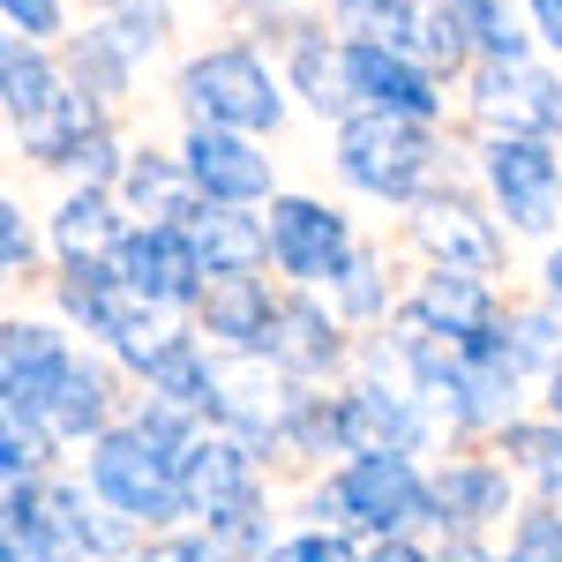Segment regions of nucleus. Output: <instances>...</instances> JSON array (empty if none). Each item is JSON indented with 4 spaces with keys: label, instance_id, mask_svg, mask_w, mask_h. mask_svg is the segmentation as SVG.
Wrapping results in <instances>:
<instances>
[{
    "label": "nucleus",
    "instance_id": "nucleus-1",
    "mask_svg": "<svg viewBox=\"0 0 562 562\" xmlns=\"http://www.w3.org/2000/svg\"><path fill=\"white\" fill-rule=\"evenodd\" d=\"M323 510H338V518L360 525V532L405 540L413 525L435 518V487L413 473V458H405V450H360V458H346V465L330 473Z\"/></svg>",
    "mask_w": 562,
    "mask_h": 562
},
{
    "label": "nucleus",
    "instance_id": "nucleus-2",
    "mask_svg": "<svg viewBox=\"0 0 562 562\" xmlns=\"http://www.w3.org/2000/svg\"><path fill=\"white\" fill-rule=\"evenodd\" d=\"M90 487L98 503H113L135 525H173L188 510V487H180V458L158 450L143 428H105L90 442Z\"/></svg>",
    "mask_w": 562,
    "mask_h": 562
},
{
    "label": "nucleus",
    "instance_id": "nucleus-3",
    "mask_svg": "<svg viewBox=\"0 0 562 562\" xmlns=\"http://www.w3.org/2000/svg\"><path fill=\"white\" fill-rule=\"evenodd\" d=\"M338 166H346L352 188H368L383 203H413L435 173L428 121H413V113H352L338 128Z\"/></svg>",
    "mask_w": 562,
    "mask_h": 562
},
{
    "label": "nucleus",
    "instance_id": "nucleus-4",
    "mask_svg": "<svg viewBox=\"0 0 562 562\" xmlns=\"http://www.w3.org/2000/svg\"><path fill=\"white\" fill-rule=\"evenodd\" d=\"M180 98H188L195 128H240V135L278 128V113H285L278 76L262 68L248 45H217V53H203V60H188Z\"/></svg>",
    "mask_w": 562,
    "mask_h": 562
},
{
    "label": "nucleus",
    "instance_id": "nucleus-5",
    "mask_svg": "<svg viewBox=\"0 0 562 562\" xmlns=\"http://www.w3.org/2000/svg\"><path fill=\"white\" fill-rule=\"evenodd\" d=\"M113 262H121V278H128L150 307H195L211 293V285H203L211 262L195 248V225H135L128 240L113 248Z\"/></svg>",
    "mask_w": 562,
    "mask_h": 562
},
{
    "label": "nucleus",
    "instance_id": "nucleus-6",
    "mask_svg": "<svg viewBox=\"0 0 562 562\" xmlns=\"http://www.w3.org/2000/svg\"><path fill=\"white\" fill-rule=\"evenodd\" d=\"M487 195L518 233H548L562 217V166L548 135H495L487 143Z\"/></svg>",
    "mask_w": 562,
    "mask_h": 562
},
{
    "label": "nucleus",
    "instance_id": "nucleus-7",
    "mask_svg": "<svg viewBox=\"0 0 562 562\" xmlns=\"http://www.w3.org/2000/svg\"><path fill=\"white\" fill-rule=\"evenodd\" d=\"M68 368H76V352H68L60 330H45V323H8V330H0V397H8L15 420L45 428V413H53V397L68 383Z\"/></svg>",
    "mask_w": 562,
    "mask_h": 562
},
{
    "label": "nucleus",
    "instance_id": "nucleus-8",
    "mask_svg": "<svg viewBox=\"0 0 562 562\" xmlns=\"http://www.w3.org/2000/svg\"><path fill=\"white\" fill-rule=\"evenodd\" d=\"M270 262H278L285 278H301V285H330L352 262L346 217L307 203V195H278V203H270Z\"/></svg>",
    "mask_w": 562,
    "mask_h": 562
},
{
    "label": "nucleus",
    "instance_id": "nucleus-9",
    "mask_svg": "<svg viewBox=\"0 0 562 562\" xmlns=\"http://www.w3.org/2000/svg\"><path fill=\"white\" fill-rule=\"evenodd\" d=\"M473 105L495 135H562V83L532 60H480Z\"/></svg>",
    "mask_w": 562,
    "mask_h": 562
},
{
    "label": "nucleus",
    "instance_id": "nucleus-10",
    "mask_svg": "<svg viewBox=\"0 0 562 562\" xmlns=\"http://www.w3.org/2000/svg\"><path fill=\"white\" fill-rule=\"evenodd\" d=\"M346 90L368 105V113H413V121H435V76L405 53V45H383V38H346Z\"/></svg>",
    "mask_w": 562,
    "mask_h": 562
},
{
    "label": "nucleus",
    "instance_id": "nucleus-11",
    "mask_svg": "<svg viewBox=\"0 0 562 562\" xmlns=\"http://www.w3.org/2000/svg\"><path fill=\"white\" fill-rule=\"evenodd\" d=\"M188 180L211 195V203H262L270 195V158L240 128H195L188 135Z\"/></svg>",
    "mask_w": 562,
    "mask_h": 562
},
{
    "label": "nucleus",
    "instance_id": "nucleus-12",
    "mask_svg": "<svg viewBox=\"0 0 562 562\" xmlns=\"http://www.w3.org/2000/svg\"><path fill=\"white\" fill-rule=\"evenodd\" d=\"M180 487H188V510L217 518L233 503L256 495V458H248V435H195L180 450Z\"/></svg>",
    "mask_w": 562,
    "mask_h": 562
},
{
    "label": "nucleus",
    "instance_id": "nucleus-13",
    "mask_svg": "<svg viewBox=\"0 0 562 562\" xmlns=\"http://www.w3.org/2000/svg\"><path fill=\"white\" fill-rule=\"evenodd\" d=\"M60 307H68L76 323H83L90 338H113V346H121L135 323L150 315V301H143L128 278H121V262H113V256H98V262H68V278H60Z\"/></svg>",
    "mask_w": 562,
    "mask_h": 562
},
{
    "label": "nucleus",
    "instance_id": "nucleus-14",
    "mask_svg": "<svg viewBox=\"0 0 562 562\" xmlns=\"http://www.w3.org/2000/svg\"><path fill=\"white\" fill-rule=\"evenodd\" d=\"M330 435H338V450L346 458H360V450H420V435H428V420L413 413V397H390V390H346L338 405H330Z\"/></svg>",
    "mask_w": 562,
    "mask_h": 562
},
{
    "label": "nucleus",
    "instance_id": "nucleus-15",
    "mask_svg": "<svg viewBox=\"0 0 562 562\" xmlns=\"http://www.w3.org/2000/svg\"><path fill=\"white\" fill-rule=\"evenodd\" d=\"M278 307H285V301H270V285H262L256 270H240V278H211V293H203V330H211L217 346H233V352H270Z\"/></svg>",
    "mask_w": 562,
    "mask_h": 562
},
{
    "label": "nucleus",
    "instance_id": "nucleus-16",
    "mask_svg": "<svg viewBox=\"0 0 562 562\" xmlns=\"http://www.w3.org/2000/svg\"><path fill=\"white\" fill-rule=\"evenodd\" d=\"M405 315L442 330V338H473V330H495L503 323L495 315V293L480 285V270H450V262H435L428 278H420V293H413Z\"/></svg>",
    "mask_w": 562,
    "mask_h": 562
},
{
    "label": "nucleus",
    "instance_id": "nucleus-17",
    "mask_svg": "<svg viewBox=\"0 0 562 562\" xmlns=\"http://www.w3.org/2000/svg\"><path fill=\"white\" fill-rule=\"evenodd\" d=\"M413 233H420V248H428L435 262H450V270H495V233L480 225L458 195H435V203H420V217H413Z\"/></svg>",
    "mask_w": 562,
    "mask_h": 562
},
{
    "label": "nucleus",
    "instance_id": "nucleus-18",
    "mask_svg": "<svg viewBox=\"0 0 562 562\" xmlns=\"http://www.w3.org/2000/svg\"><path fill=\"white\" fill-rule=\"evenodd\" d=\"M128 203L143 211V225H195V217L211 211V195L188 180V166H173V158H135L128 166Z\"/></svg>",
    "mask_w": 562,
    "mask_h": 562
},
{
    "label": "nucleus",
    "instance_id": "nucleus-19",
    "mask_svg": "<svg viewBox=\"0 0 562 562\" xmlns=\"http://www.w3.org/2000/svg\"><path fill=\"white\" fill-rule=\"evenodd\" d=\"M195 248L211 262V278H240V270L270 262V225L240 217V203H211V211L195 217Z\"/></svg>",
    "mask_w": 562,
    "mask_h": 562
},
{
    "label": "nucleus",
    "instance_id": "nucleus-20",
    "mask_svg": "<svg viewBox=\"0 0 562 562\" xmlns=\"http://www.w3.org/2000/svg\"><path fill=\"white\" fill-rule=\"evenodd\" d=\"M510 510V473L503 465H450L435 480V525H458V532H480L487 518Z\"/></svg>",
    "mask_w": 562,
    "mask_h": 562
},
{
    "label": "nucleus",
    "instance_id": "nucleus-21",
    "mask_svg": "<svg viewBox=\"0 0 562 562\" xmlns=\"http://www.w3.org/2000/svg\"><path fill=\"white\" fill-rule=\"evenodd\" d=\"M270 360H278L285 375H323V368H338V323H330L323 307H307V301H285L278 307V330H270Z\"/></svg>",
    "mask_w": 562,
    "mask_h": 562
},
{
    "label": "nucleus",
    "instance_id": "nucleus-22",
    "mask_svg": "<svg viewBox=\"0 0 562 562\" xmlns=\"http://www.w3.org/2000/svg\"><path fill=\"white\" fill-rule=\"evenodd\" d=\"M53 240H60V256H68V262H98V256H113L128 233H121L113 195L90 180L83 195H68V203H60V217H53Z\"/></svg>",
    "mask_w": 562,
    "mask_h": 562
},
{
    "label": "nucleus",
    "instance_id": "nucleus-23",
    "mask_svg": "<svg viewBox=\"0 0 562 562\" xmlns=\"http://www.w3.org/2000/svg\"><path fill=\"white\" fill-rule=\"evenodd\" d=\"M0 90H8V121H15V128H31V121H38L68 83L53 76V60L38 53V38H23V31H15V38L0 45Z\"/></svg>",
    "mask_w": 562,
    "mask_h": 562
},
{
    "label": "nucleus",
    "instance_id": "nucleus-24",
    "mask_svg": "<svg viewBox=\"0 0 562 562\" xmlns=\"http://www.w3.org/2000/svg\"><path fill=\"white\" fill-rule=\"evenodd\" d=\"M45 503L60 510V525H68V540H76V555H90V562H113V555H128V540H135L128 525H135V518H121L113 503H105V510H90V495H83V487H60V480L45 487Z\"/></svg>",
    "mask_w": 562,
    "mask_h": 562
},
{
    "label": "nucleus",
    "instance_id": "nucleus-25",
    "mask_svg": "<svg viewBox=\"0 0 562 562\" xmlns=\"http://www.w3.org/2000/svg\"><path fill=\"white\" fill-rule=\"evenodd\" d=\"M143 383L158 390V397H180V405H195V413H211L217 405V368H211V352H203V338H166V352L150 360V375Z\"/></svg>",
    "mask_w": 562,
    "mask_h": 562
},
{
    "label": "nucleus",
    "instance_id": "nucleus-26",
    "mask_svg": "<svg viewBox=\"0 0 562 562\" xmlns=\"http://www.w3.org/2000/svg\"><path fill=\"white\" fill-rule=\"evenodd\" d=\"M442 23L480 60H525V31L503 15V0H442Z\"/></svg>",
    "mask_w": 562,
    "mask_h": 562
},
{
    "label": "nucleus",
    "instance_id": "nucleus-27",
    "mask_svg": "<svg viewBox=\"0 0 562 562\" xmlns=\"http://www.w3.org/2000/svg\"><path fill=\"white\" fill-rule=\"evenodd\" d=\"M105 413H113V397H105V375L76 360L68 368V383L53 397V413H45V428L60 435V442H90V435H105Z\"/></svg>",
    "mask_w": 562,
    "mask_h": 562
},
{
    "label": "nucleus",
    "instance_id": "nucleus-28",
    "mask_svg": "<svg viewBox=\"0 0 562 562\" xmlns=\"http://www.w3.org/2000/svg\"><path fill=\"white\" fill-rule=\"evenodd\" d=\"M338 23H346L352 38H383V45H420L428 38L420 0H338Z\"/></svg>",
    "mask_w": 562,
    "mask_h": 562
},
{
    "label": "nucleus",
    "instance_id": "nucleus-29",
    "mask_svg": "<svg viewBox=\"0 0 562 562\" xmlns=\"http://www.w3.org/2000/svg\"><path fill=\"white\" fill-rule=\"evenodd\" d=\"M503 458H518V473L540 480V495L548 503H562V420H548V428H503Z\"/></svg>",
    "mask_w": 562,
    "mask_h": 562
},
{
    "label": "nucleus",
    "instance_id": "nucleus-30",
    "mask_svg": "<svg viewBox=\"0 0 562 562\" xmlns=\"http://www.w3.org/2000/svg\"><path fill=\"white\" fill-rule=\"evenodd\" d=\"M293 76H301V90H307V105H315V113H346V105H352L346 53H323V38L293 45Z\"/></svg>",
    "mask_w": 562,
    "mask_h": 562
},
{
    "label": "nucleus",
    "instance_id": "nucleus-31",
    "mask_svg": "<svg viewBox=\"0 0 562 562\" xmlns=\"http://www.w3.org/2000/svg\"><path fill=\"white\" fill-rule=\"evenodd\" d=\"M503 562H562V510L555 503H548V510H525Z\"/></svg>",
    "mask_w": 562,
    "mask_h": 562
},
{
    "label": "nucleus",
    "instance_id": "nucleus-32",
    "mask_svg": "<svg viewBox=\"0 0 562 562\" xmlns=\"http://www.w3.org/2000/svg\"><path fill=\"white\" fill-rule=\"evenodd\" d=\"M38 450H45V428H31V420L8 413V428H0V473L31 480V473H38Z\"/></svg>",
    "mask_w": 562,
    "mask_h": 562
},
{
    "label": "nucleus",
    "instance_id": "nucleus-33",
    "mask_svg": "<svg viewBox=\"0 0 562 562\" xmlns=\"http://www.w3.org/2000/svg\"><path fill=\"white\" fill-rule=\"evenodd\" d=\"M338 285V301H346V315H383V285H375V262L352 248V262L330 278Z\"/></svg>",
    "mask_w": 562,
    "mask_h": 562
},
{
    "label": "nucleus",
    "instance_id": "nucleus-34",
    "mask_svg": "<svg viewBox=\"0 0 562 562\" xmlns=\"http://www.w3.org/2000/svg\"><path fill=\"white\" fill-rule=\"evenodd\" d=\"M270 562H360L346 532H301V540H278Z\"/></svg>",
    "mask_w": 562,
    "mask_h": 562
},
{
    "label": "nucleus",
    "instance_id": "nucleus-35",
    "mask_svg": "<svg viewBox=\"0 0 562 562\" xmlns=\"http://www.w3.org/2000/svg\"><path fill=\"white\" fill-rule=\"evenodd\" d=\"M0 262H8V270H31V262H38V240H31V225H23L15 203H0Z\"/></svg>",
    "mask_w": 562,
    "mask_h": 562
},
{
    "label": "nucleus",
    "instance_id": "nucleus-36",
    "mask_svg": "<svg viewBox=\"0 0 562 562\" xmlns=\"http://www.w3.org/2000/svg\"><path fill=\"white\" fill-rule=\"evenodd\" d=\"M8 8V31H23V38H53L60 31V8L53 0H0Z\"/></svg>",
    "mask_w": 562,
    "mask_h": 562
},
{
    "label": "nucleus",
    "instance_id": "nucleus-37",
    "mask_svg": "<svg viewBox=\"0 0 562 562\" xmlns=\"http://www.w3.org/2000/svg\"><path fill=\"white\" fill-rule=\"evenodd\" d=\"M113 158H121V150H113V135L98 128V135H90V143H83V150L68 158V166H76V173H90V180H98V188H105V180H113Z\"/></svg>",
    "mask_w": 562,
    "mask_h": 562
},
{
    "label": "nucleus",
    "instance_id": "nucleus-38",
    "mask_svg": "<svg viewBox=\"0 0 562 562\" xmlns=\"http://www.w3.org/2000/svg\"><path fill=\"white\" fill-rule=\"evenodd\" d=\"M128 562H203V540H158V548H143Z\"/></svg>",
    "mask_w": 562,
    "mask_h": 562
},
{
    "label": "nucleus",
    "instance_id": "nucleus-39",
    "mask_svg": "<svg viewBox=\"0 0 562 562\" xmlns=\"http://www.w3.org/2000/svg\"><path fill=\"white\" fill-rule=\"evenodd\" d=\"M532 23H540L548 45H562V0H532Z\"/></svg>",
    "mask_w": 562,
    "mask_h": 562
},
{
    "label": "nucleus",
    "instance_id": "nucleus-40",
    "mask_svg": "<svg viewBox=\"0 0 562 562\" xmlns=\"http://www.w3.org/2000/svg\"><path fill=\"white\" fill-rule=\"evenodd\" d=\"M368 562H428V555H420L413 540H383V548H375V555H368Z\"/></svg>",
    "mask_w": 562,
    "mask_h": 562
},
{
    "label": "nucleus",
    "instance_id": "nucleus-41",
    "mask_svg": "<svg viewBox=\"0 0 562 562\" xmlns=\"http://www.w3.org/2000/svg\"><path fill=\"white\" fill-rule=\"evenodd\" d=\"M548 413H555V420H562V352H555V360H548Z\"/></svg>",
    "mask_w": 562,
    "mask_h": 562
},
{
    "label": "nucleus",
    "instance_id": "nucleus-42",
    "mask_svg": "<svg viewBox=\"0 0 562 562\" xmlns=\"http://www.w3.org/2000/svg\"><path fill=\"white\" fill-rule=\"evenodd\" d=\"M548 301H555V315H562V248L548 256Z\"/></svg>",
    "mask_w": 562,
    "mask_h": 562
},
{
    "label": "nucleus",
    "instance_id": "nucleus-43",
    "mask_svg": "<svg viewBox=\"0 0 562 562\" xmlns=\"http://www.w3.org/2000/svg\"><path fill=\"white\" fill-rule=\"evenodd\" d=\"M0 562H38V555H31V548H23V540L8 532V540H0Z\"/></svg>",
    "mask_w": 562,
    "mask_h": 562
},
{
    "label": "nucleus",
    "instance_id": "nucleus-44",
    "mask_svg": "<svg viewBox=\"0 0 562 562\" xmlns=\"http://www.w3.org/2000/svg\"><path fill=\"white\" fill-rule=\"evenodd\" d=\"M442 562H487V555H480L473 540H458V548H450V555H442Z\"/></svg>",
    "mask_w": 562,
    "mask_h": 562
}]
</instances>
